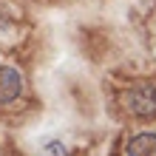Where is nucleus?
Wrapping results in <instances>:
<instances>
[{"label": "nucleus", "mask_w": 156, "mask_h": 156, "mask_svg": "<svg viewBox=\"0 0 156 156\" xmlns=\"http://www.w3.org/2000/svg\"><path fill=\"white\" fill-rule=\"evenodd\" d=\"M122 105L128 108V114L139 116V119H148L156 116V85L151 82H139V85L128 88L122 94Z\"/></svg>", "instance_id": "nucleus-1"}, {"label": "nucleus", "mask_w": 156, "mask_h": 156, "mask_svg": "<svg viewBox=\"0 0 156 156\" xmlns=\"http://www.w3.org/2000/svg\"><path fill=\"white\" fill-rule=\"evenodd\" d=\"M23 74L12 66H0V105H12L23 97Z\"/></svg>", "instance_id": "nucleus-2"}, {"label": "nucleus", "mask_w": 156, "mask_h": 156, "mask_svg": "<svg viewBox=\"0 0 156 156\" xmlns=\"http://www.w3.org/2000/svg\"><path fill=\"white\" fill-rule=\"evenodd\" d=\"M128 156H156V133L153 131H139L133 133L125 145Z\"/></svg>", "instance_id": "nucleus-3"}]
</instances>
